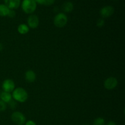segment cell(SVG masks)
Returning <instances> with one entry per match:
<instances>
[{"instance_id": "8", "label": "cell", "mask_w": 125, "mask_h": 125, "mask_svg": "<svg viewBox=\"0 0 125 125\" xmlns=\"http://www.w3.org/2000/svg\"><path fill=\"white\" fill-rule=\"evenodd\" d=\"M15 87V85L14 82L9 79L4 81L2 84V88L4 91L9 93L12 92L14 90Z\"/></svg>"}, {"instance_id": "21", "label": "cell", "mask_w": 125, "mask_h": 125, "mask_svg": "<svg viewBox=\"0 0 125 125\" xmlns=\"http://www.w3.org/2000/svg\"><path fill=\"white\" fill-rule=\"evenodd\" d=\"M24 125H37L36 123L32 120H28L27 122H26V123H24Z\"/></svg>"}, {"instance_id": "5", "label": "cell", "mask_w": 125, "mask_h": 125, "mask_svg": "<svg viewBox=\"0 0 125 125\" xmlns=\"http://www.w3.org/2000/svg\"><path fill=\"white\" fill-rule=\"evenodd\" d=\"M118 84V81L114 77H109L105 80L104 83V87L107 90L114 89Z\"/></svg>"}, {"instance_id": "13", "label": "cell", "mask_w": 125, "mask_h": 125, "mask_svg": "<svg viewBox=\"0 0 125 125\" xmlns=\"http://www.w3.org/2000/svg\"><path fill=\"white\" fill-rule=\"evenodd\" d=\"M29 31V28L26 24H20L18 27V32L20 34L24 35Z\"/></svg>"}, {"instance_id": "11", "label": "cell", "mask_w": 125, "mask_h": 125, "mask_svg": "<svg viewBox=\"0 0 125 125\" xmlns=\"http://www.w3.org/2000/svg\"><path fill=\"white\" fill-rule=\"evenodd\" d=\"M0 100L6 104L9 103L12 100V96L10 93L6 92H2L0 95Z\"/></svg>"}, {"instance_id": "14", "label": "cell", "mask_w": 125, "mask_h": 125, "mask_svg": "<svg viewBox=\"0 0 125 125\" xmlns=\"http://www.w3.org/2000/svg\"><path fill=\"white\" fill-rule=\"evenodd\" d=\"M9 10L6 5L3 4H0V17H6L8 15Z\"/></svg>"}, {"instance_id": "24", "label": "cell", "mask_w": 125, "mask_h": 125, "mask_svg": "<svg viewBox=\"0 0 125 125\" xmlns=\"http://www.w3.org/2000/svg\"><path fill=\"white\" fill-rule=\"evenodd\" d=\"M2 50H3V45L0 43V51H2Z\"/></svg>"}, {"instance_id": "2", "label": "cell", "mask_w": 125, "mask_h": 125, "mask_svg": "<svg viewBox=\"0 0 125 125\" xmlns=\"http://www.w3.org/2000/svg\"><path fill=\"white\" fill-rule=\"evenodd\" d=\"M21 8L26 13L31 14L36 10L37 3L34 0H23Z\"/></svg>"}, {"instance_id": "23", "label": "cell", "mask_w": 125, "mask_h": 125, "mask_svg": "<svg viewBox=\"0 0 125 125\" xmlns=\"http://www.w3.org/2000/svg\"><path fill=\"white\" fill-rule=\"evenodd\" d=\"M105 125H117V124L114 122H113V121H110V122H109L107 124Z\"/></svg>"}, {"instance_id": "10", "label": "cell", "mask_w": 125, "mask_h": 125, "mask_svg": "<svg viewBox=\"0 0 125 125\" xmlns=\"http://www.w3.org/2000/svg\"><path fill=\"white\" fill-rule=\"evenodd\" d=\"M25 79L28 83H34L36 79V74L32 70H28L25 73Z\"/></svg>"}, {"instance_id": "17", "label": "cell", "mask_w": 125, "mask_h": 125, "mask_svg": "<svg viewBox=\"0 0 125 125\" xmlns=\"http://www.w3.org/2000/svg\"><path fill=\"white\" fill-rule=\"evenodd\" d=\"M7 109V104L6 103L3 102L0 100V112H4Z\"/></svg>"}, {"instance_id": "3", "label": "cell", "mask_w": 125, "mask_h": 125, "mask_svg": "<svg viewBox=\"0 0 125 125\" xmlns=\"http://www.w3.org/2000/svg\"><path fill=\"white\" fill-rule=\"evenodd\" d=\"M68 22V17L65 13H59L54 18V24L57 28L64 27Z\"/></svg>"}, {"instance_id": "15", "label": "cell", "mask_w": 125, "mask_h": 125, "mask_svg": "<svg viewBox=\"0 0 125 125\" xmlns=\"http://www.w3.org/2000/svg\"><path fill=\"white\" fill-rule=\"evenodd\" d=\"M93 125H105L104 119L101 118V117L96 118V119L94 121Z\"/></svg>"}, {"instance_id": "22", "label": "cell", "mask_w": 125, "mask_h": 125, "mask_svg": "<svg viewBox=\"0 0 125 125\" xmlns=\"http://www.w3.org/2000/svg\"><path fill=\"white\" fill-rule=\"evenodd\" d=\"M36 2L37 4H43L45 0H34Z\"/></svg>"}, {"instance_id": "12", "label": "cell", "mask_w": 125, "mask_h": 125, "mask_svg": "<svg viewBox=\"0 0 125 125\" xmlns=\"http://www.w3.org/2000/svg\"><path fill=\"white\" fill-rule=\"evenodd\" d=\"M73 9H74L73 4L70 1L64 2L63 4L62 5V9L65 12H67V13H69V12L73 11Z\"/></svg>"}, {"instance_id": "19", "label": "cell", "mask_w": 125, "mask_h": 125, "mask_svg": "<svg viewBox=\"0 0 125 125\" xmlns=\"http://www.w3.org/2000/svg\"><path fill=\"white\" fill-rule=\"evenodd\" d=\"M55 2V0H45L43 5L46 6H50L52 4H53Z\"/></svg>"}, {"instance_id": "16", "label": "cell", "mask_w": 125, "mask_h": 125, "mask_svg": "<svg viewBox=\"0 0 125 125\" xmlns=\"http://www.w3.org/2000/svg\"><path fill=\"white\" fill-rule=\"evenodd\" d=\"M105 21L103 18H99L96 21V26L98 28H102L104 25Z\"/></svg>"}, {"instance_id": "20", "label": "cell", "mask_w": 125, "mask_h": 125, "mask_svg": "<svg viewBox=\"0 0 125 125\" xmlns=\"http://www.w3.org/2000/svg\"><path fill=\"white\" fill-rule=\"evenodd\" d=\"M16 15V13H15V11L14 10H12V9H10L9 10V12L8 13V17H10V18H14Z\"/></svg>"}, {"instance_id": "25", "label": "cell", "mask_w": 125, "mask_h": 125, "mask_svg": "<svg viewBox=\"0 0 125 125\" xmlns=\"http://www.w3.org/2000/svg\"><path fill=\"white\" fill-rule=\"evenodd\" d=\"M83 125H89L88 124H84Z\"/></svg>"}, {"instance_id": "4", "label": "cell", "mask_w": 125, "mask_h": 125, "mask_svg": "<svg viewBox=\"0 0 125 125\" xmlns=\"http://www.w3.org/2000/svg\"><path fill=\"white\" fill-rule=\"evenodd\" d=\"M11 119L12 122L17 125H23L26 123L25 116L19 111L13 112L11 115Z\"/></svg>"}, {"instance_id": "9", "label": "cell", "mask_w": 125, "mask_h": 125, "mask_svg": "<svg viewBox=\"0 0 125 125\" xmlns=\"http://www.w3.org/2000/svg\"><path fill=\"white\" fill-rule=\"evenodd\" d=\"M4 3L9 9L14 10L20 6L21 0H4Z\"/></svg>"}, {"instance_id": "1", "label": "cell", "mask_w": 125, "mask_h": 125, "mask_svg": "<svg viewBox=\"0 0 125 125\" xmlns=\"http://www.w3.org/2000/svg\"><path fill=\"white\" fill-rule=\"evenodd\" d=\"M12 98L15 101L19 103H24L28 98V92L21 87L15 89L12 92Z\"/></svg>"}, {"instance_id": "7", "label": "cell", "mask_w": 125, "mask_h": 125, "mask_svg": "<svg viewBox=\"0 0 125 125\" xmlns=\"http://www.w3.org/2000/svg\"><path fill=\"white\" fill-rule=\"evenodd\" d=\"M100 15L103 18H108L114 13V8L111 6H106L101 9L100 11Z\"/></svg>"}, {"instance_id": "18", "label": "cell", "mask_w": 125, "mask_h": 125, "mask_svg": "<svg viewBox=\"0 0 125 125\" xmlns=\"http://www.w3.org/2000/svg\"><path fill=\"white\" fill-rule=\"evenodd\" d=\"M8 104L9 105V107H10V109H15L16 108V107H17V101H15V100H12Z\"/></svg>"}, {"instance_id": "6", "label": "cell", "mask_w": 125, "mask_h": 125, "mask_svg": "<svg viewBox=\"0 0 125 125\" xmlns=\"http://www.w3.org/2000/svg\"><path fill=\"white\" fill-rule=\"evenodd\" d=\"M27 23H28V26L29 28L35 29L39 25V17L34 14L30 15L27 19Z\"/></svg>"}, {"instance_id": "26", "label": "cell", "mask_w": 125, "mask_h": 125, "mask_svg": "<svg viewBox=\"0 0 125 125\" xmlns=\"http://www.w3.org/2000/svg\"><path fill=\"white\" fill-rule=\"evenodd\" d=\"M1 92H0V95H1Z\"/></svg>"}]
</instances>
